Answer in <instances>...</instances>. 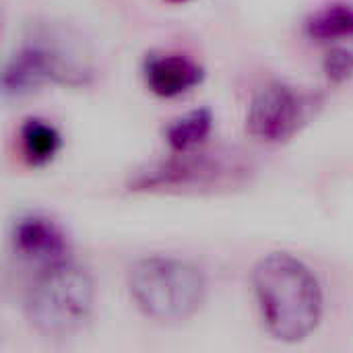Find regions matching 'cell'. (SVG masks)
<instances>
[{"mask_svg": "<svg viewBox=\"0 0 353 353\" xmlns=\"http://www.w3.org/2000/svg\"><path fill=\"white\" fill-rule=\"evenodd\" d=\"M252 292L263 325L277 341L300 343L319 329L323 288L304 261L288 252L263 256L252 269Z\"/></svg>", "mask_w": 353, "mask_h": 353, "instance_id": "obj_1", "label": "cell"}, {"mask_svg": "<svg viewBox=\"0 0 353 353\" xmlns=\"http://www.w3.org/2000/svg\"><path fill=\"white\" fill-rule=\"evenodd\" d=\"M168 2H174V4H180V2H188V0H168Z\"/></svg>", "mask_w": 353, "mask_h": 353, "instance_id": "obj_13", "label": "cell"}, {"mask_svg": "<svg viewBox=\"0 0 353 353\" xmlns=\"http://www.w3.org/2000/svg\"><path fill=\"white\" fill-rule=\"evenodd\" d=\"M254 163L232 147L174 153L137 170L126 188L145 194H223L250 184Z\"/></svg>", "mask_w": 353, "mask_h": 353, "instance_id": "obj_2", "label": "cell"}, {"mask_svg": "<svg viewBox=\"0 0 353 353\" xmlns=\"http://www.w3.org/2000/svg\"><path fill=\"white\" fill-rule=\"evenodd\" d=\"M323 68L333 83H343L353 74V54L343 48H335L325 56Z\"/></svg>", "mask_w": 353, "mask_h": 353, "instance_id": "obj_12", "label": "cell"}, {"mask_svg": "<svg viewBox=\"0 0 353 353\" xmlns=\"http://www.w3.org/2000/svg\"><path fill=\"white\" fill-rule=\"evenodd\" d=\"M14 252L43 267L70 261V242L62 225L41 213H29L17 219L12 228Z\"/></svg>", "mask_w": 353, "mask_h": 353, "instance_id": "obj_7", "label": "cell"}, {"mask_svg": "<svg viewBox=\"0 0 353 353\" xmlns=\"http://www.w3.org/2000/svg\"><path fill=\"white\" fill-rule=\"evenodd\" d=\"M128 290L143 316L172 325L184 323L201 310L207 296V279L190 261L147 256L130 269Z\"/></svg>", "mask_w": 353, "mask_h": 353, "instance_id": "obj_4", "label": "cell"}, {"mask_svg": "<svg viewBox=\"0 0 353 353\" xmlns=\"http://www.w3.org/2000/svg\"><path fill=\"white\" fill-rule=\"evenodd\" d=\"M205 70L190 58L180 54L151 56L145 62V83L157 97H180L201 85Z\"/></svg>", "mask_w": 353, "mask_h": 353, "instance_id": "obj_8", "label": "cell"}, {"mask_svg": "<svg viewBox=\"0 0 353 353\" xmlns=\"http://www.w3.org/2000/svg\"><path fill=\"white\" fill-rule=\"evenodd\" d=\"M308 37L316 41H339L353 35V6L335 2L316 10L306 21Z\"/></svg>", "mask_w": 353, "mask_h": 353, "instance_id": "obj_11", "label": "cell"}, {"mask_svg": "<svg viewBox=\"0 0 353 353\" xmlns=\"http://www.w3.org/2000/svg\"><path fill=\"white\" fill-rule=\"evenodd\" d=\"M312 99L285 83H269L252 97L246 114V130L267 145L294 139L306 124Z\"/></svg>", "mask_w": 353, "mask_h": 353, "instance_id": "obj_6", "label": "cell"}, {"mask_svg": "<svg viewBox=\"0 0 353 353\" xmlns=\"http://www.w3.org/2000/svg\"><path fill=\"white\" fill-rule=\"evenodd\" d=\"M19 145H21V155L27 165L39 168L50 163L60 147H62V137L54 124L41 118H27L19 130Z\"/></svg>", "mask_w": 353, "mask_h": 353, "instance_id": "obj_9", "label": "cell"}, {"mask_svg": "<svg viewBox=\"0 0 353 353\" xmlns=\"http://www.w3.org/2000/svg\"><path fill=\"white\" fill-rule=\"evenodd\" d=\"M213 128V114L209 108L192 110L180 118H176L165 128V141L174 153L192 151L205 145L207 137Z\"/></svg>", "mask_w": 353, "mask_h": 353, "instance_id": "obj_10", "label": "cell"}, {"mask_svg": "<svg viewBox=\"0 0 353 353\" xmlns=\"http://www.w3.org/2000/svg\"><path fill=\"white\" fill-rule=\"evenodd\" d=\"M95 283L91 275L64 261L43 267L25 294V319L35 333L48 339L74 337L91 319Z\"/></svg>", "mask_w": 353, "mask_h": 353, "instance_id": "obj_3", "label": "cell"}, {"mask_svg": "<svg viewBox=\"0 0 353 353\" xmlns=\"http://www.w3.org/2000/svg\"><path fill=\"white\" fill-rule=\"evenodd\" d=\"M91 72L72 56L64 54L58 46L46 39L27 41L10 56L2 72L4 97H21L43 85H85Z\"/></svg>", "mask_w": 353, "mask_h": 353, "instance_id": "obj_5", "label": "cell"}]
</instances>
